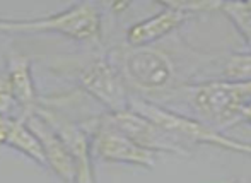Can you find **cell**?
Masks as SVG:
<instances>
[{"mask_svg":"<svg viewBox=\"0 0 251 183\" xmlns=\"http://www.w3.org/2000/svg\"><path fill=\"white\" fill-rule=\"evenodd\" d=\"M111 62L120 70L123 80L137 98L151 100L173 89L176 67L168 52L159 47H130L122 45L109 52Z\"/></svg>","mask_w":251,"mask_h":183,"instance_id":"6da1fadb","label":"cell"},{"mask_svg":"<svg viewBox=\"0 0 251 183\" xmlns=\"http://www.w3.org/2000/svg\"><path fill=\"white\" fill-rule=\"evenodd\" d=\"M130 110L149 118L152 123H155L159 129H162L179 146H183L188 151H192V146H210L222 151H229V153L248 154V156H251V144L226 137L224 133L219 132L217 129H214L208 123H203L200 120H195V118L186 117V115L171 111L168 108L157 105L155 101L132 96Z\"/></svg>","mask_w":251,"mask_h":183,"instance_id":"7a4b0ae2","label":"cell"},{"mask_svg":"<svg viewBox=\"0 0 251 183\" xmlns=\"http://www.w3.org/2000/svg\"><path fill=\"white\" fill-rule=\"evenodd\" d=\"M102 17L98 3L79 2L38 19H0V33H56L75 41H100Z\"/></svg>","mask_w":251,"mask_h":183,"instance_id":"3957f363","label":"cell"},{"mask_svg":"<svg viewBox=\"0 0 251 183\" xmlns=\"http://www.w3.org/2000/svg\"><path fill=\"white\" fill-rule=\"evenodd\" d=\"M192 105L207 122L229 127L243 120V108L248 106V101L243 96L239 82L215 79L203 80L188 86Z\"/></svg>","mask_w":251,"mask_h":183,"instance_id":"277c9868","label":"cell"},{"mask_svg":"<svg viewBox=\"0 0 251 183\" xmlns=\"http://www.w3.org/2000/svg\"><path fill=\"white\" fill-rule=\"evenodd\" d=\"M82 125L91 133L93 154L100 159L106 161V163L132 164V166L146 168V170L154 168L155 153L133 142L125 133L106 123L101 115L84 122Z\"/></svg>","mask_w":251,"mask_h":183,"instance_id":"5b68a950","label":"cell"},{"mask_svg":"<svg viewBox=\"0 0 251 183\" xmlns=\"http://www.w3.org/2000/svg\"><path fill=\"white\" fill-rule=\"evenodd\" d=\"M79 86L84 93L100 101L108 113L130 110V89L108 55L96 57L80 70Z\"/></svg>","mask_w":251,"mask_h":183,"instance_id":"8992f818","label":"cell"},{"mask_svg":"<svg viewBox=\"0 0 251 183\" xmlns=\"http://www.w3.org/2000/svg\"><path fill=\"white\" fill-rule=\"evenodd\" d=\"M102 120L115 127L122 133L137 142L139 146L146 147V149L152 151V153H169L176 154V156H190L192 151L185 149L179 146L171 135L159 129L155 123H152L149 118L142 117L140 113L133 110H125L120 113H102Z\"/></svg>","mask_w":251,"mask_h":183,"instance_id":"52a82bcc","label":"cell"},{"mask_svg":"<svg viewBox=\"0 0 251 183\" xmlns=\"http://www.w3.org/2000/svg\"><path fill=\"white\" fill-rule=\"evenodd\" d=\"M24 120L31 127L34 135L38 137L41 144V149L47 157V168H50L53 173L65 183H75V164L67 149L65 142L60 137V133L53 129L50 122H47L40 113L31 111L24 115Z\"/></svg>","mask_w":251,"mask_h":183,"instance_id":"ba28073f","label":"cell"},{"mask_svg":"<svg viewBox=\"0 0 251 183\" xmlns=\"http://www.w3.org/2000/svg\"><path fill=\"white\" fill-rule=\"evenodd\" d=\"M162 7L159 12L147 19L135 23L126 31V45L130 47H151L178 29L192 14L179 9L176 2H159Z\"/></svg>","mask_w":251,"mask_h":183,"instance_id":"9c48e42d","label":"cell"},{"mask_svg":"<svg viewBox=\"0 0 251 183\" xmlns=\"http://www.w3.org/2000/svg\"><path fill=\"white\" fill-rule=\"evenodd\" d=\"M5 69L9 74L10 84H12L17 106L23 111V115H21V118H23L24 115L31 113L40 106V96H38L36 84H34L31 62L24 53L10 52L5 62Z\"/></svg>","mask_w":251,"mask_h":183,"instance_id":"30bf717a","label":"cell"},{"mask_svg":"<svg viewBox=\"0 0 251 183\" xmlns=\"http://www.w3.org/2000/svg\"><path fill=\"white\" fill-rule=\"evenodd\" d=\"M0 146L10 147L33 159L36 164L47 168V157L41 144L24 118L0 115Z\"/></svg>","mask_w":251,"mask_h":183,"instance_id":"8fae6325","label":"cell"},{"mask_svg":"<svg viewBox=\"0 0 251 183\" xmlns=\"http://www.w3.org/2000/svg\"><path fill=\"white\" fill-rule=\"evenodd\" d=\"M219 12L234 24L251 52V12L246 7V2H219Z\"/></svg>","mask_w":251,"mask_h":183,"instance_id":"7c38bea8","label":"cell"},{"mask_svg":"<svg viewBox=\"0 0 251 183\" xmlns=\"http://www.w3.org/2000/svg\"><path fill=\"white\" fill-rule=\"evenodd\" d=\"M222 79L231 82H250L251 80V52L234 53L222 67Z\"/></svg>","mask_w":251,"mask_h":183,"instance_id":"4fadbf2b","label":"cell"},{"mask_svg":"<svg viewBox=\"0 0 251 183\" xmlns=\"http://www.w3.org/2000/svg\"><path fill=\"white\" fill-rule=\"evenodd\" d=\"M19 110L17 106L16 96H14L12 84H10L9 74L7 69H0V115H5V117H14V111Z\"/></svg>","mask_w":251,"mask_h":183,"instance_id":"5bb4252c","label":"cell"},{"mask_svg":"<svg viewBox=\"0 0 251 183\" xmlns=\"http://www.w3.org/2000/svg\"><path fill=\"white\" fill-rule=\"evenodd\" d=\"M241 117H243V120H245V122H250L251 123V105H248V106L243 108Z\"/></svg>","mask_w":251,"mask_h":183,"instance_id":"9a60e30c","label":"cell"},{"mask_svg":"<svg viewBox=\"0 0 251 183\" xmlns=\"http://www.w3.org/2000/svg\"><path fill=\"white\" fill-rule=\"evenodd\" d=\"M128 5H130V3H113L111 9L116 10V12H122L123 9H128Z\"/></svg>","mask_w":251,"mask_h":183,"instance_id":"2e32d148","label":"cell"},{"mask_svg":"<svg viewBox=\"0 0 251 183\" xmlns=\"http://www.w3.org/2000/svg\"><path fill=\"white\" fill-rule=\"evenodd\" d=\"M246 7H248V10L251 12V0H250V2H246Z\"/></svg>","mask_w":251,"mask_h":183,"instance_id":"e0dca14e","label":"cell"},{"mask_svg":"<svg viewBox=\"0 0 251 183\" xmlns=\"http://www.w3.org/2000/svg\"><path fill=\"white\" fill-rule=\"evenodd\" d=\"M236 183H251V182H246V180H239V182H236Z\"/></svg>","mask_w":251,"mask_h":183,"instance_id":"ac0fdd59","label":"cell"}]
</instances>
